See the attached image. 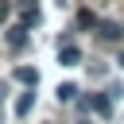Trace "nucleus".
I'll return each instance as SVG.
<instances>
[{
	"mask_svg": "<svg viewBox=\"0 0 124 124\" xmlns=\"http://www.w3.org/2000/svg\"><path fill=\"white\" fill-rule=\"evenodd\" d=\"M31 108H35V93L27 89V93H19V101H16V116H27Z\"/></svg>",
	"mask_w": 124,
	"mask_h": 124,
	"instance_id": "nucleus-2",
	"label": "nucleus"
},
{
	"mask_svg": "<svg viewBox=\"0 0 124 124\" xmlns=\"http://www.w3.org/2000/svg\"><path fill=\"white\" fill-rule=\"evenodd\" d=\"M93 108H97L101 116H108V97H93Z\"/></svg>",
	"mask_w": 124,
	"mask_h": 124,
	"instance_id": "nucleus-7",
	"label": "nucleus"
},
{
	"mask_svg": "<svg viewBox=\"0 0 124 124\" xmlns=\"http://www.w3.org/2000/svg\"><path fill=\"white\" fill-rule=\"evenodd\" d=\"M23 43H27V27H12V31H8V46H12V50H19Z\"/></svg>",
	"mask_w": 124,
	"mask_h": 124,
	"instance_id": "nucleus-3",
	"label": "nucleus"
},
{
	"mask_svg": "<svg viewBox=\"0 0 124 124\" xmlns=\"http://www.w3.org/2000/svg\"><path fill=\"white\" fill-rule=\"evenodd\" d=\"M58 62H62V66H78V62H81V50H78L74 43H62V46H58Z\"/></svg>",
	"mask_w": 124,
	"mask_h": 124,
	"instance_id": "nucleus-1",
	"label": "nucleus"
},
{
	"mask_svg": "<svg viewBox=\"0 0 124 124\" xmlns=\"http://www.w3.org/2000/svg\"><path fill=\"white\" fill-rule=\"evenodd\" d=\"M120 66H124V54H120Z\"/></svg>",
	"mask_w": 124,
	"mask_h": 124,
	"instance_id": "nucleus-8",
	"label": "nucleus"
},
{
	"mask_svg": "<svg viewBox=\"0 0 124 124\" xmlns=\"http://www.w3.org/2000/svg\"><path fill=\"white\" fill-rule=\"evenodd\" d=\"M16 81H23V85H35V81H39V70H35V66H19V70H16Z\"/></svg>",
	"mask_w": 124,
	"mask_h": 124,
	"instance_id": "nucleus-4",
	"label": "nucleus"
},
{
	"mask_svg": "<svg viewBox=\"0 0 124 124\" xmlns=\"http://www.w3.org/2000/svg\"><path fill=\"white\" fill-rule=\"evenodd\" d=\"M74 93H78V85H70V81L58 85V101H74Z\"/></svg>",
	"mask_w": 124,
	"mask_h": 124,
	"instance_id": "nucleus-6",
	"label": "nucleus"
},
{
	"mask_svg": "<svg viewBox=\"0 0 124 124\" xmlns=\"http://www.w3.org/2000/svg\"><path fill=\"white\" fill-rule=\"evenodd\" d=\"M97 27H101V35H105V39H120V35H124V31H120L116 23H108V19H101Z\"/></svg>",
	"mask_w": 124,
	"mask_h": 124,
	"instance_id": "nucleus-5",
	"label": "nucleus"
}]
</instances>
